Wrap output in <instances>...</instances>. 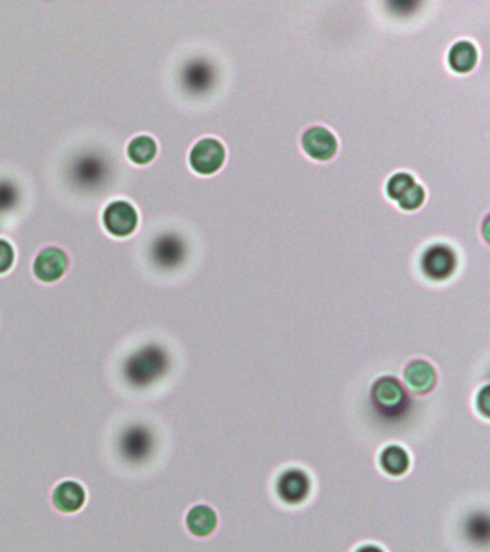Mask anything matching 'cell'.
<instances>
[{"instance_id":"obj_5","label":"cell","mask_w":490,"mask_h":552,"mask_svg":"<svg viewBox=\"0 0 490 552\" xmlns=\"http://www.w3.org/2000/svg\"><path fill=\"white\" fill-rule=\"evenodd\" d=\"M275 494L288 506H299L313 494V479L301 468H287L275 480Z\"/></svg>"},{"instance_id":"obj_2","label":"cell","mask_w":490,"mask_h":552,"mask_svg":"<svg viewBox=\"0 0 490 552\" xmlns=\"http://www.w3.org/2000/svg\"><path fill=\"white\" fill-rule=\"evenodd\" d=\"M102 229L114 239H127L137 232L140 213L134 204L124 199L109 200L99 216Z\"/></svg>"},{"instance_id":"obj_14","label":"cell","mask_w":490,"mask_h":552,"mask_svg":"<svg viewBox=\"0 0 490 552\" xmlns=\"http://www.w3.org/2000/svg\"><path fill=\"white\" fill-rule=\"evenodd\" d=\"M378 466L385 475L400 478L410 470V453L400 444H387L378 454Z\"/></svg>"},{"instance_id":"obj_11","label":"cell","mask_w":490,"mask_h":552,"mask_svg":"<svg viewBox=\"0 0 490 552\" xmlns=\"http://www.w3.org/2000/svg\"><path fill=\"white\" fill-rule=\"evenodd\" d=\"M185 528L194 538L211 537L218 530L219 518L215 509L206 504L190 506L185 513Z\"/></svg>"},{"instance_id":"obj_7","label":"cell","mask_w":490,"mask_h":552,"mask_svg":"<svg viewBox=\"0 0 490 552\" xmlns=\"http://www.w3.org/2000/svg\"><path fill=\"white\" fill-rule=\"evenodd\" d=\"M69 258L58 246H45L35 254L30 271L38 282L44 285L56 284L68 271Z\"/></svg>"},{"instance_id":"obj_12","label":"cell","mask_w":490,"mask_h":552,"mask_svg":"<svg viewBox=\"0 0 490 552\" xmlns=\"http://www.w3.org/2000/svg\"><path fill=\"white\" fill-rule=\"evenodd\" d=\"M479 49L472 40H456L447 52V66L453 73L468 75L479 65Z\"/></svg>"},{"instance_id":"obj_3","label":"cell","mask_w":490,"mask_h":552,"mask_svg":"<svg viewBox=\"0 0 490 552\" xmlns=\"http://www.w3.org/2000/svg\"><path fill=\"white\" fill-rule=\"evenodd\" d=\"M385 194L403 211H416L426 203L425 185L416 182L408 171H397L385 183Z\"/></svg>"},{"instance_id":"obj_18","label":"cell","mask_w":490,"mask_h":552,"mask_svg":"<svg viewBox=\"0 0 490 552\" xmlns=\"http://www.w3.org/2000/svg\"><path fill=\"white\" fill-rule=\"evenodd\" d=\"M354 552H385L380 545L364 544L360 545Z\"/></svg>"},{"instance_id":"obj_13","label":"cell","mask_w":490,"mask_h":552,"mask_svg":"<svg viewBox=\"0 0 490 552\" xmlns=\"http://www.w3.org/2000/svg\"><path fill=\"white\" fill-rule=\"evenodd\" d=\"M159 154L157 140L149 134H138L130 138L125 146V157L135 168H146L153 163Z\"/></svg>"},{"instance_id":"obj_16","label":"cell","mask_w":490,"mask_h":552,"mask_svg":"<svg viewBox=\"0 0 490 552\" xmlns=\"http://www.w3.org/2000/svg\"><path fill=\"white\" fill-rule=\"evenodd\" d=\"M16 263V249L11 240L0 237V276L11 272Z\"/></svg>"},{"instance_id":"obj_8","label":"cell","mask_w":490,"mask_h":552,"mask_svg":"<svg viewBox=\"0 0 490 552\" xmlns=\"http://www.w3.org/2000/svg\"><path fill=\"white\" fill-rule=\"evenodd\" d=\"M301 146L309 159L315 161H330L337 156L338 138L330 128L313 125L302 133Z\"/></svg>"},{"instance_id":"obj_6","label":"cell","mask_w":490,"mask_h":552,"mask_svg":"<svg viewBox=\"0 0 490 552\" xmlns=\"http://www.w3.org/2000/svg\"><path fill=\"white\" fill-rule=\"evenodd\" d=\"M371 401L378 413L399 414L407 409L408 392L399 378L384 375L375 380L371 387Z\"/></svg>"},{"instance_id":"obj_4","label":"cell","mask_w":490,"mask_h":552,"mask_svg":"<svg viewBox=\"0 0 490 552\" xmlns=\"http://www.w3.org/2000/svg\"><path fill=\"white\" fill-rule=\"evenodd\" d=\"M226 147L215 137H203L193 144L189 151V168L197 176H213L219 173L226 161Z\"/></svg>"},{"instance_id":"obj_15","label":"cell","mask_w":490,"mask_h":552,"mask_svg":"<svg viewBox=\"0 0 490 552\" xmlns=\"http://www.w3.org/2000/svg\"><path fill=\"white\" fill-rule=\"evenodd\" d=\"M489 518L487 513H476L470 516V520L466 522L465 532L466 537L470 538V541L476 544H487L489 541Z\"/></svg>"},{"instance_id":"obj_17","label":"cell","mask_w":490,"mask_h":552,"mask_svg":"<svg viewBox=\"0 0 490 552\" xmlns=\"http://www.w3.org/2000/svg\"><path fill=\"white\" fill-rule=\"evenodd\" d=\"M490 387L489 384L483 385L477 392L475 399L476 411L482 414L483 418H489L490 416Z\"/></svg>"},{"instance_id":"obj_1","label":"cell","mask_w":490,"mask_h":552,"mask_svg":"<svg viewBox=\"0 0 490 552\" xmlns=\"http://www.w3.org/2000/svg\"><path fill=\"white\" fill-rule=\"evenodd\" d=\"M418 268L430 282H446L458 272V251L447 242H434L420 254Z\"/></svg>"},{"instance_id":"obj_10","label":"cell","mask_w":490,"mask_h":552,"mask_svg":"<svg viewBox=\"0 0 490 552\" xmlns=\"http://www.w3.org/2000/svg\"><path fill=\"white\" fill-rule=\"evenodd\" d=\"M404 383L411 392L418 396H425L436 387L437 375L436 368L429 361L413 360L407 364L403 371Z\"/></svg>"},{"instance_id":"obj_9","label":"cell","mask_w":490,"mask_h":552,"mask_svg":"<svg viewBox=\"0 0 490 552\" xmlns=\"http://www.w3.org/2000/svg\"><path fill=\"white\" fill-rule=\"evenodd\" d=\"M49 499L55 511L62 515H73L87 504V489L78 480L64 479L55 485Z\"/></svg>"}]
</instances>
